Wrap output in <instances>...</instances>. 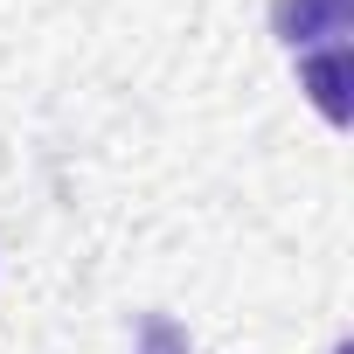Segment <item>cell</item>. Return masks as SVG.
Wrapping results in <instances>:
<instances>
[{
	"label": "cell",
	"instance_id": "7a4b0ae2",
	"mask_svg": "<svg viewBox=\"0 0 354 354\" xmlns=\"http://www.w3.org/2000/svg\"><path fill=\"white\" fill-rule=\"evenodd\" d=\"M299 77H306L313 104L340 125V118H347V97H340V84H347V42H333V49H319V56H299Z\"/></svg>",
	"mask_w": 354,
	"mask_h": 354
},
{
	"label": "cell",
	"instance_id": "3957f363",
	"mask_svg": "<svg viewBox=\"0 0 354 354\" xmlns=\"http://www.w3.org/2000/svg\"><path fill=\"white\" fill-rule=\"evenodd\" d=\"M139 354H195V347H188V333L174 326L167 313H146L139 319Z\"/></svg>",
	"mask_w": 354,
	"mask_h": 354
},
{
	"label": "cell",
	"instance_id": "6da1fadb",
	"mask_svg": "<svg viewBox=\"0 0 354 354\" xmlns=\"http://www.w3.org/2000/svg\"><path fill=\"white\" fill-rule=\"evenodd\" d=\"M354 28V0H271V35L292 49V56H313L319 42H347Z\"/></svg>",
	"mask_w": 354,
	"mask_h": 354
}]
</instances>
